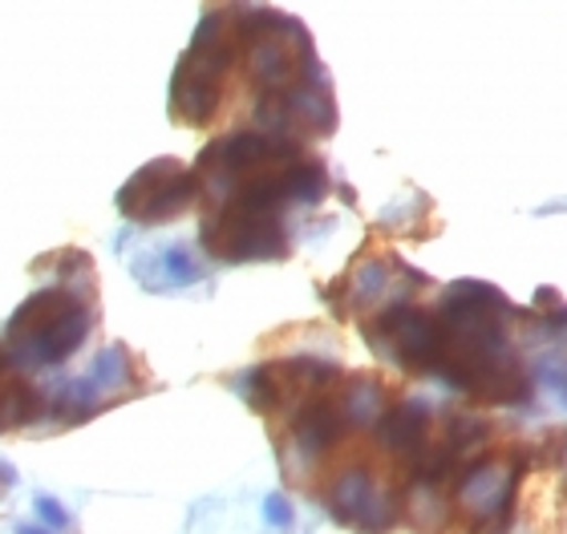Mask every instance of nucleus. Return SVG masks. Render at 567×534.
Returning a JSON list of instances; mask_svg holds the SVG:
<instances>
[{"label": "nucleus", "instance_id": "f257e3e1", "mask_svg": "<svg viewBox=\"0 0 567 534\" xmlns=\"http://www.w3.org/2000/svg\"><path fill=\"white\" fill-rule=\"evenodd\" d=\"M90 308L73 292H37L17 308L9 321V360L17 368L24 365H58L73 356L90 336Z\"/></svg>", "mask_w": 567, "mask_h": 534}, {"label": "nucleus", "instance_id": "f03ea898", "mask_svg": "<svg viewBox=\"0 0 567 534\" xmlns=\"http://www.w3.org/2000/svg\"><path fill=\"white\" fill-rule=\"evenodd\" d=\"M203 248L215 260L244 263V260H284L288 255V235H284L280 214H256L244 207H215L203 219Z\"/></svg>", "mask_w": 567, "mask_h": 534}, {"label": "nucleus", "instance_id": "7ed1b4c3", "mask_svg": "<svg viewBox=\"0 0 567 534\" xmlns=\"http://www.w3.org/2000/svg\"><path fill=\"white\" fill-rule=\"evenodd\" d=\"M365 336L381 360L402 365L410 373H437L442 328H437V316H430V312L398 304V308L381 312L378 321L365 328Z\"/></svg>", "mask_w": 567, "mask_h": 534}, {"label": "nucleus", "instance_id": "20e7f679", "mask_svg": "<svg viewBox=\"0 0 567 534\" xmlns=\"http://www.w3.org/2000/svg\"><path fill=\"white\" fill-rule=\"evenodd\" d=\"M199 195V178L175 158H158L151 167H142L138 175L122 187L118 207L122 214H131L134 223H166L183 214Z\"/></svg>", "mask_w": 567, "mask_h": 534}, {"label": "nucleus", "instance_id": "39448f33", "mask_svg": "<svg viewBox=\"0 0 567 534\" xmlns=\"http://www.w3.org/2000/svg\"><path fill=\"white\" fill-rule=\"evenodd\" d=\"M523 462H503V458H478L462 470L458 478V511L478 526H495L498 531L511 523V506H515V490H519Z\"/></svg>", "mask_w": 567, "mask_h": 534}, {"label": "nucleus", "instance_id": "423d86ee", "mask_svg": "<svg viewBox=\"0 0 567 534\" xmlns=\"http://www.w3.org/2000/svg\"><path fill=\"white\" fill-rule=\"evenodd\" d=\"M329 514L341 526H353L361 534H385L398 523V499L369 474L365 465H353L332 478L329 486Z\"/></svg>", "mask_w": 567, "mask_h": 534}, {"label": "nucleus", "instance_id": "0eeeda50", "mask_svg": "<svg viewBox=\"0 0 567 534\" xmlns=\"http://www.w3.org/2000/svg\"><path fill=\"white\" fill-rule=\"evenodd\" d=\"M381 429V446L390 453H398L402 462H417L430 441V405L410 397V401H398L393 409H385L378 421Z\"/></svg>", "mask_w": 567, "mask_h": 534}, {"label": "nucleus", "instance_id": "6e6552de", "mask_svg": "<svg viewBox=\"0 0 567 534\" xmlns=\"http://www.w3.org/2000/svg\"><path fill=\"white\" fill-rule=\"evenodd\" d=\"M344 417L341 409L324 397L317 401H308L300 413L292 417V446H296V458H305V462H317L320 453H329L337 441L344 438Z\"/></svg>", "mask_w": 567, "mask_h": 534}, {"label": "nucleus", "instance_id": "1a4fd4ad", "mask_svg": "<svg viewBox=\"0 0 567 534\" xmlns=\"http://www.w3.org/2000/svg\"><path fill=\"white\" fill-rule=\"evenodd\" d=\"M405 514L417 531H442L450 523V499L442 494V482L417 474L405 490Z\"/></svg>", "mask_w": 567, "mask_h": 534}, {"label": "nucleus", "instance_id": "9d476101", "mask_svg": "<svg viewBox=\"0 0 567 534\" xmlns=\"http://www.w3.org/2000/svg\"><path fill=\"white\" fill-rule=\"evenodd\" d=\"M337 409H341L344 426H357V429L378 426L381 413H385V389L373 377H353V385L344 389Z\"/></svg>", "mask_w": 567, "mask_h": 534}, {"label": "nucleus", "instance_id": "9b49d317", "mask_svg": "<svg viewBox=\"0 0 567 534\" xmlns=\"http://www.w3.org/2000/svg\"><path fill=\"white\" fill-rule=\"evenodd\" d=\"M146 263H154V275H146L142 284L146 287H178V284H195L203 275V268L190 260L187 248H166L158 255H151Z\"/></svg>", "mask_w": 567, "mask_h": 534}, {"label": "nucleus", "instance_id": "f8f14e48", "mask_svg": "<svg viewBox=\"0 0 567 534\" xmlns=\"http://www.w3.org/2000/svg\"><path fill=\"white\" fill-rule=\"evenodd\" d=\"M126 373H131V353L122 345H110L90 368V385L94 389H118V385H126Z\"/></svg>", "mask_w": 567, "mask_h": 534}, {"label": "nucleus", "instance_id": "ddd939ff", "mask_svg": "<svg viewBox=\"0 0 567 534\" xmlns=\"http://www.w3.org/2000/svg\"><path fill=\"white\" fill-rule=\"evenodd\" d=\"M349 284H353L357 304H369V300H378L381 292H385V284H390V268H385L381 260H369L349 275Z\"/></svg>", "mask_w": 567, "mask_h": 534}, {"label": "nucleus", "instance_id": "4468645a", "mask_svg": "<svg viewBox=\"0 0 567 534\" xmlns=\"http://www.w3.org/2000/svg\"><path fill=\"white\" fill-rule=\"evenodd\" d=\"M264 519H268V526H276V531H288L296 519L288 494H268V499H264Z\"/></svg>", "mask_w": 567, "mask_h": 534}, {"label": "nucleus", "instance_id": "2eb2a0df", "mask_svg": "<svg viewBox=\"0 0 567 534\" xmlns=\"http://www.w3.org/2000/svg\"><path fill=\"white\" fill-rule=\"evenodd\" d=\"M37 514L45 519V526H53V531H70V511L61 506L58 499H37Z\"/></svg>", "mask_w": 567, "mask_h": 534}, {"label": "nucleus", "instance_id": "dca6fc26", "mask_svg": "<svg viewBox=\"0 0 567 534\" xmlns=\"http://www.w3.org/2000/svg\"><path fill=\"white\" fill-rule=\"evenodd\" d=\"M12 486H17V470H12V465L0 458V490H12Z\"/></svg>", "mask_w": 567, "mask_h": 534}, {"label": "nucleus", "instance_id": "f3484780", "mask_svg": "<svg viewBox=\"0 0 567 534\" xmlns=\"http://www.w3.org/2000/svg\"><path fill=\"white\" fill-rule=\"evenodd\" d=\"M559 465H564V482H567V441H564V453H559Z\"/></svg>", "mask_w": 567, "mask_h": 534}, {"label": "nucleus", "instance_id": "a211bd4d", "mask_svg": "<svg viewBox=\"0 0 567 534\" xmlns=\"http://www.w3.org/2000/svg\"><path fill=\"white\" fill-rule=\"evenodd\" d=\"M17 534H41V531H33V526H17Z\"/></svg>", "mask_w": 567, "mask_h": 534}]
</instances>
